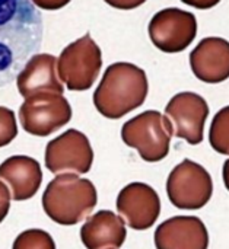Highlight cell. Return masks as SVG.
<instances>
[{"instance_id": "cell-1", "label": "cell", "mask_w": 229, "mask_h": 249, "mask_svg": "<svg viewBox=\"0 0 229 249\" xmlns=\"http://www.w3.org/2000/svg\"><path fill=\"white\" fill-rule=\"evenodd\" d=\"M42 16L31 0H0V88L18 77L42 42Z\"/></svg>"}, {"instance_id": "cell-2", "label": "cell", "mask_w": 229, "mask_h": 249, "mask_svg": "<svg viewBox=\"0 0 229 249\" xmlns=\"http://www.w3.org/2000/svg\"><path fill=\"white\" fill-rule=\"evenodd\" d=\"M149 90L143 69L120 61L108 66L94 92V105L110 120H118L143 105Z\"/></svg>"}, {"instance_id": "cell-3", "label": "cell", "mask_w": 229, "mask_h": 249, "mask_svg": "<svg viewBox=\"0 0 229 249\" xmlns=\"http://www.w3.org/2000/svg\"><path fill=\"white\" fill-rule=\"evenodd\" d=\"M96 203L98 194L94 184L75 174L57 175L42 194L45 214L61 226L80 223L91 214Z\"/></svg>"}, {"instance_id": "cell-4", "label": "cell", "mask_w": 229, "mask_h": 249, "mask_svg": "<svg viewBox=\"0 0 229 249\" xmlns=\"http://www.w3.org/2000/svg\"><path fill=\"white\" fill-rule=\"evenodd\" d=\"M121 139L139 152L146 162H159L170 153L172 127L170 120L159 111H145L124 123Z\"/></svg>"}, {"instance_id": "cell-5", "label": "cell", "mask_w": 229, "mask_h": 249, "mask_svg": "<svg viewBox=\"0 0 229 249\" xmlns=\"http://www.w3.org/2000/svg\"><path fill=\"white\" fill-rule=\"evenodd\" d=\"M102 67V54L89 34L70 42L60 54L57 74L69 90H88L94 86Z\"/></svg>"}, {"instance_id": "cell-6", "label": "cell", "mask_w": 229, "mask_h": 249, "mask_svg": "<svg viewBox=\"0 0 229 249\" xmlns=\"http://www.w3.org/2000/svg\"><path fill=\"white\" fill-rule=\"evenodd\" d=\"M167 194L177 209L199 210L212 198L213 181L202 165L184 159L171 171L167 179Z\"/></svg>"}, {"instance_id": "cell-7", "label": "cell", "mask_w": 229, "mask_h": 249, "mask_svg": "<svg viewBox=\"0 0 229 249\" xmlns=\"http://www.w3.org/2000/svg\"><path fill=\"white\" fill-rule=\"evenodd\" d=\"M70 118V104L60 93L47 92L29 96L19 108L20 125L32 136H50L64 127Z\"/></svg>"}, {"instance_id": "cell-8", "label": "cell", "mask_w": 229, "mask_h": 249, "mask_svg": "<svg viewBox=\"0 0 229 249\" xmlns=\"http://www.w3.org/2000/svg\"><path fill=\"white\" fill-rule=\"evenodd\" d=\"M148 29L158 50L168 54L181 53L197 35V19L191 12L168 7L153 15Z\"/></svg>"}, {"instance_id": "cell-9", "label": "cell", "mask_w": 229, "mask_h": 249, "mask_svg": "<svg viewBox=\"0 0 229 249\" xmlns=\"http://www.w3.org/2000/svg\"><path fill=\"white\" fill-rule=\"evenodd\" d=\"M94 162V150L88 137L70 128L51 140L45 147V168L56 175L88 174Z\"/></svg>"}, {"instance_id": "cell-10", "label": "cell", "mask_w": 229, "mask_h": 249, "mask_svg": "<svg viewBox=\"0 0 229 249\" xmlns=\"http://www.w3.org/2000/svg\"><path fill=\"white\" fill-rule=\"evenodd\" d=\"M209 115V105L194 92H181L171 98L165 108V117L172 127V136L186 140L189 144L203 142L205 123Z\"/></svg>"}, {"instance_id": "cell-11", "label": "cell", "mask_w": 229, "mask_h": 249, "mask_svg": "<svg viewBox=\"0 0 229 249\" xmlns=\"http://www.w3.org/2000/svg\"><path fill=\"white\" fill-rule=\"evenodd\" d=\"M117 210L132 229L146 231L152 228L159 217L161 200L151 185L132 182L120 191Z\"/></svg>"}, {"instance_id": "cell-12", "label": "cell", "mask_w": 229, "mask_h": 249, "mask_svg": "<svg viewBox=\"0 0 229 249\" xmlns=\"http://www.w3.org/2000/svg\"><path fill=\"white\" fill-rule=\"evenodd\" d=\"M156 249H208L209 233L194 216H177L162 222L155 231Z\"/></svg>"}, {"instance_id": "cell-13", "label": "cell", "mask_w": 229, "mask_h": 249, "mask_svg": "<svg viewBox=\"0 0 229 249\" xmlns=\"http://www.w3.org/2000/svg\"><path fill=\"white\" fill-rule=\"evenodd\" d=\"M194 76L205 83H221L229 79V42L219 36H209L190 53Z\"/></svg>"}, {"instance_id": "cell-14", "label": "cell", "mask_w": 229, "mask_h": 249, "mask_svg": "<svg viewBox=\"0 0 229 249\" xmlns=\"http://www.w3.org/2000/svg\"><path fill=\"white\" fill-rule=\"evenodd\" d=\"M19 93L26 99L38 93H60L64 88L57 74V58L51 54H34L16 77Z\"/></svg>"}, {"instance_id": "cell-15", "label": "cell", "mask_w": 229, "mask_h": 249, "mask_svg": "<svg viewBox=\"0 0 229 249\" xmlns=\"http://www.w3.org/2000/svg\"><path fill=\"white\" fill-rule=\"evenodd\" d=\"M0 179L9 185L15 201H25L39 190L42 171L39 163L29 156H10L0 165Z\"/></svg>"}, {"instance_id": "cell-16", "label": "cell", "mask_w": 229, "mask_h": 249, "mask_svg": "<svg viewBox=\"0 0 229 249\" xmlns=\"http://www.w3.org/2000/svg\"><path fill=\"white\" fill-rule=\"evenodd\" d=\"M126 236L124 220L110 210L96 212L80 228V241L86 249H120Z\"/></svg>"}, {"instance_id": "cell-17", "label": "cell", "mask_w": 229, "mask_h": 249, "mask_svg": "<svg viewBox=\"0 0 229 249\" xmlns=\"http://www.w3.org/2000/svg\"><path fill=\"white\" fill-rule=\"evenodd\" d=\"M209 142L213 150L229 156V107L222 108L213 117L209 130Z\"/></svg>"}, {"instance_id": "cell-18", "label": "cell", "mask_w": 229, "mask_h": 249, "mask_svg": "<svg viewBox=\"0 0 229 249\" xmlns=\"http://www.w3.org/2000/svg\"><path fill=\"white\" fill-rule=\"evenodd\" d=\"M12 249H56V244L45 231L29 229L18 235Z\"/></svg>"}, {"instance_id": "cell-19", "label": "cell", "mask_w": 229, "mask_h": 249, "mask_svg": "<svg viewBox=\"0 0 229 249\" xmlns=\"http://www.w3.org/2000/svg\"><path fill=\"white\" fill-rule=\"evenodd\" d=\"M18 136V124L15 112L6 107H0V147L7 146Z\"/></svg>"}, {"instance_id": "cell-20", "label": "cell", "mask_w": 229, "mask_h": 249, "mask_svg": "<svg viewBox=\"0 0 229 249\" xmlns=\"http://www.w3.org/2000/svg\"><path fill=\"white\" fill-rule=\"evenodd\" d=\"M10 191L9 188L0 181V223L6 219L9 209H10Z\"/></svg>"}, {"instance_id": "cell-21", "label": "cell", "mask_w": 229, "mask_h": 249, "mask_svg": "<svg viewBox=\"0 0 229 249\" xmlns=\"http://www.w3.org/2000/svg\"><path fill=\"white\" fill-rule=\"evenodd\" d=\"M31 1L42 10H58L70 3V0H31Z\"/></svg>"}, {"instance_id": "cell-22", "label": "cell", "mask_w": 229, "mask_h": 249, "mask_svg": "<svg viewBox=\"0 0 229 249\" xmlns=\"http://www.w3.org/2000/svg\"><path fill=\"white\" fill-rule=\"evenodd\" d=\"M104 1L108 3L111 7H115L120 10H132V9L142 6L146 0H104Z\"/></svg>"}, {"instance_id": "cell-23", "label": "cell", "mask_w": 229, "mask_h": 249, "mask_svg": "<svg viewBox=\"0 0 229 249\" xmlns=\"http://www.w3.org/2000/svg\"><path fill=\"white\" fill-rule=\"evenodd\" d=\"M183 3L200 9V10H206V9H212L213 6H216L221 0H181Z\"/></svg>"}, {"instance_id": "cell-24", "label": "cell", "mask_w": 229, "mask_h": 249, "mask_svg": "<svg viewBox=\"0 0 229 249\" xmlns=\"http://www.w3.org/2000/svg\"><path fill=\"white\" fill-rule=\"evenodd\" d=\"M222 177H224V184L227 187V190L229 191V159L224 163V168H222Z\"/></svg>"}]
</instances>
